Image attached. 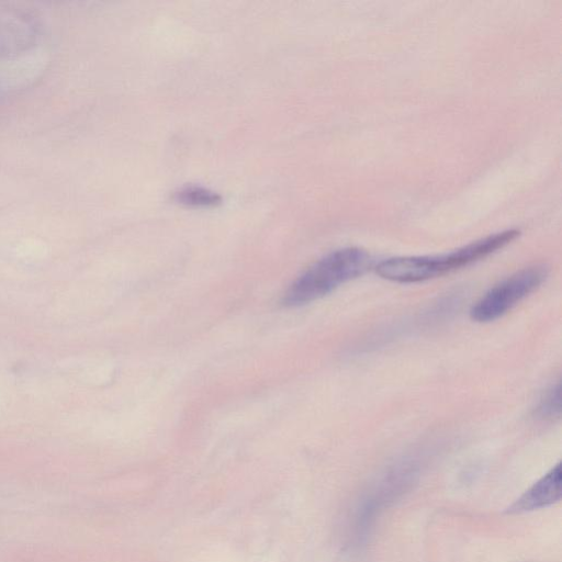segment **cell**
<instances>
[{
    "instance_id": "obj_1",
    "label": "cell",
    "mask_w": 562,
    "mask_h": 562,
    "mask_svg": "<svg viewBox=\"0 0 562 562\" xmlns=\"http://www.w3.org/2000/svg\"><path fill=\"white\" fill-rule=\"evenodd\" d=\"M519 234L518 229L512 228L441 255L387 258L375 266V271L379 277L392 282H424L486 258L510 244Z\"/></svg>"
},
{
    "instance_id": "obj_2",
    "label": "cell",
    "mask_w": 562,
    "mask_h": 562,
    "mask_svg": "<svg viewBox=\"0 0 562 562\" xmlns=\"http://www.w3.org/2000/svg\"><path fill=\"white\" fill-rule=\"evenodd\" d=\"M372 263L369 252L361 248L334 250L300 274L285 291L282 302L285 306H300L316 301L362 276Z\"/></svg>"
},
{
    "instance_id": "obj_3",
    "label": "cell",
    "mask_w": 562,
    "mask_h": 562,
    "mask_svg": "<svg viewBox=\"0 0 562 562\" xmlns=\"http://www.w3.org/2000/svg\"><path fill=\"white\" fill-rule=\"evenodd\" d=\"M419 471L417 460L405 458L390 465L369 486L350 518L348 539L352 549L367 543L378 516L413 487Z\"/></svg>"
},
{
    "instance_id": "obj_4",
    "label": "cell",
    "mask_w": 562,
    "mask_h": 562,
    "mask_svg": "<svg viewBox=\"0 0 562 562\" xmlns=\"http://www.w3.org/2000/svg\"><path fill=\"white\" fill-rule=\"evenodd\" d=\"M549 270L544 265L524 268L485 292L470 310L477 323L493 322L535 292L546 281Z\"/></svg>"
},
{
    "instance_id": "obj_5",
    "label": "cell",
    "mask_w": 562,
    "mask_h": 562,
    "mask_svg": "<svg viewBox=\"0 0 562 562\" xmlns=\"http://www.w3.org/2000/svg\"><path fill=\"white\" fill-rule=\"evenodd\" d=\"M561 497V464L558 463L533 483L507 509L509 514H520L541 509L557 503Z\"/></svg>"
},
{
    "instance_id": "obj_6",
    "label": "cell",
    "mask_w": 562,
    "mask_h": 562,
    "mask_svg": "<svg viewBox=\"0 0 562 562\" xmlns=\"http://www.w3.org/2000/svg\"><path fill=\"white\" fill-rule=\"evenodd\" d=\"M560 383L558 382L543 393L535 408V416L537 418L542 420H552L560 417Z\"/></svg>"
},
{
    "instance_id": "obj_7",
    "label": "cell",
    "mask_w": 562,
    "mask_h": 562,
    "mask_svg": "<svg viewBox=\"0 0 562 562\" xmlns=\"http://www.w3.org/2000/svg\"><path fill=\"white\" fill-rule=\"evenodd\" d=\"M176 199L183 204L196 206L215 205L221 201L218 194L200 187L183 188L176 193Z\"/></svg>"
}]
</instances>
